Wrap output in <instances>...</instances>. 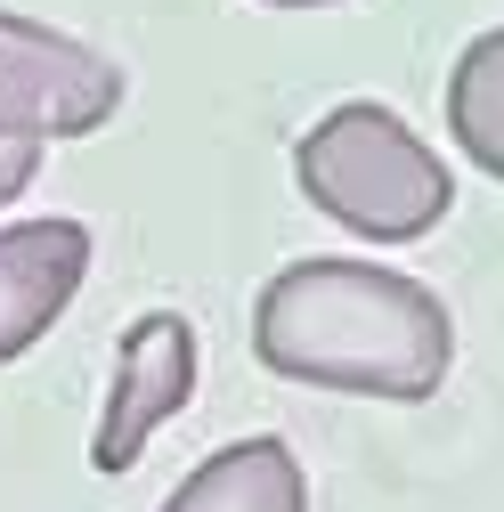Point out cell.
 Wrapping results in <instances>:
<instances>
[{"label": "cell", "mask_w": 504, "mask_h": 512, "mask_svg": "<svg viewBox=\"0 0 504 512\" xmlns=\"http://www.w3.org/2000/svg\"><path fill=\"white\" fill-rule=\"evenodd\" d=\"M122 106V66L57 25L9 17L0 9V212H9L49 139H90L98 122H114Z\"/></svg>", "instance_id": "obj_3"}, {"label": "cell", "mask_w": 504, "mask_h": 512, "mask_svg": "<svg viewBox=\"0 0 504 512\" xmlns=\"http://www.w3.org/2000/svg\"><path fill=\"white\" fill-rule=\"evenodd\" d=\"M293 179L326 220H342L350 236H374V244H415L456 204L448 163L374 98H350L309 122L293 147Z\"/></svg>", "instance_id": "obj_2"}, {"label": "cell", "mask_w": 504, "mask_h": 512, "mask_svg": "<svg viewBox=\"0 0 504 512\" xmlns=\"http://www.w3.org/2000/svg\"><path fill=\"white\" fill-rule=\"evenodd\" d=\"M90 277V228L82 220H17L0 228V366L25 358L57 317L74 309Z\"/></svg>", "instance_id": "obj_5"}, {"label": "cell", "mask_w": 504, "mask_h": 512, "mask_svg": "<svg viewBox=\"0 0 504 512\" xmlns=\"http://www.w3.org/2000/svg\"><path fill=\"white\" fill-rule=\"evenodd\" d=\"M187 399H196V326H187L179 309H147L114 350V382H106V415H98V439H90V464L106 480H122Z\"/></svg>", "instance_id": "obj_4"}, {"label": "cell", "mask_w": 504, "mask_h": 512, "mask_svg": "<svg viewBox=\"0 0 504 512\" xmlns=\"http://www.w3.org/2000/svg\"><path fill=\"white\" fill-rule=\"evenodd\" d=\"M163 512H309V480L285 439H228L171 488Z\"/></svg>", "instance_id": "obj_6"}, {"label": "cell", "mask_w": 504, "mask_h": 512, "mask_svg": "<svg viewBox=\"0 0 504 512\" xmlns=\"http://www.w3.org/2000/svg\"><path fill=\"white\" fill-rule=\"evenodd\" d=\"M252 358L285 382H318V391L431 399L456 366V326L431 285L318 252V261H293L261 285Z\"/></svg>", "instance_id": "obj_1"}, {"label": "cell", "mask_w": 504, "mask_h": 512, "mask_svg": "<svg viewBox=\"0 0 504 512\" xmlns=\"http://www.w3.org/2000/svg\"><path fill=\"white\" fill-rule=\"evenodd\" d=\"M269 9H334V0H269Z\"/></svg>", "instance_id": "obj_8"}, {"label": "cell", "mask_w": 504, "mask_h": 512, "mask_svg": "<svg viewBox=\"0 0 504 512\" xmlns=\"http://www.w3.org/2000/svg\"><path fill=\"white\" fill-rule=\"evenodd\" d=\"M448 131H456V155H472L488 179H504V25L480 33L456 74H448Z\"/></svg>", "instance_id": "obj_7"}]
</instances>
